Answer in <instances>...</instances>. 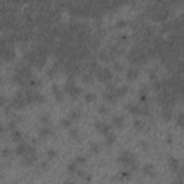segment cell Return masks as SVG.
<instances>
[{
    "label": "cell",
    "mask_w": 184,
    "mask_h": 184,
    "mask_svg": "<svg viewBox=\"0 0 184 184\" xmlns=\"http://www.w3.org/2000/svg\"><path fill=\"white\" fill-rule=\"evenodd\" d=\"M118 161H119L121 164H124V165L130 167V170H131V171H135V170L138 168L137 160H135V157H134L130 151H122V153H121V155H119V158H118Z\"/></svg>",
    "instance_id": "1"
},
{
    "label": "cell",
    "mask_w": 184,
    "mask_h": 184,
    "mask_svg": "<svg viewBox=\"0 0 184 184\" xmlns=\"http://www.w3.org/2000/svg\"><path fill=\"white\" fill-rule=\"evenodd\" d=\"M96 76H98V79L102 81V82H109V81L112 79V72H111L109 68H98V70H96Z\"/></svg>",
    "instance_id": "2"
},
{
    "label": "cell",
    "mask_w": 184,
    "mask_h": 184,
    "mask_svg": "<svg viewBox=\"0 0 184 184\" xmlns=\"http://www.w3.org/2000/svg\"><path fill=\"white\" fill-rule=\"evenodd\" d=\"M32 153H36L35 151V148L33 147H30L29 144H26V142H20L17 147H16V154L17 155H27V154H32Z\"/></svg>",
    "instance_id": "3"
},
{
    "label": "cell",
    "mask_w": 184,
    "mask_h": 184,
    "mask_svg": "<svg viewBox=\"0 0 184 184\" xmlns=\"http://www.w3.org/2000/svg\"><path fill=\"white\" fill-rule=\"evenodd\" d=\"M95 127H96V130L99 131V132H102L104 135H108L109 134V131H111V125L109 124H107V122H95Z\"/></svg>",
    "instance_id": "4"
},
{
    "label": "cell",
    "mask_w": 184,
    "mask_h": 184,
    "mask_svg": "<svg viewBox=\"0 0 184 184\" xmlns=\"http://www.w3.org/2000/svg\"><path fill=\"white\" fill-rule=\"evenodd\" d=\"M137 76H138V68L132 66V68L127 69V79H130V81H134Z\"/></svg>",
    "instance_id": "5"
},
{
    "label": "cell",
    "mask_w": 184,
    "mask_h": 184,
    "mask_svg": "<svg viewBox=\"0 0 184 184\" xmlns=\"http://www.w3.org/2000/svg\"><path fill=\"white\" fill-rule=\"evenodd\" d=\"M39 134L42 135V137H47V135H52L53 134V130H52V127H49V125H43V127H40L39 128Z\"/></svg>",
    "instance_id": "6"
},
{
    "label": "cell",
    "mask_w": 184,
    "mask_h": 184,
    "mask_svg": "<svg viewBox=\"0 0 184 184\" xmlns=\"http://www.w3.org/2000/svg\"><path fill=\"white\" fill-rule=\"evenodd\" d=\"M112 125H115L116 128H122L124 127V116L115 115L114 118H112Z\"/></svg>",
    "instance_id": "7"
},
{
    "label": "cell",
    "mask_w": 184,
    "mask_h": 184,
    "mask_svg": "<svg viewBox=\"0 0 184 184\" xmlns=\"http://www.w3.org/2000/svg\"><path fill=\"white\" fill-rule=\"evenodd\" d=\"M142 171H144V174H145V176H154L155 168H154V165H153V164H145V165L142 167Z\"/></svg>",
    "instance_id": "8"
},
{
    "label": "cell",
    "mask_w": 184,
    "mask_h": 184,
    "mask_svg": "<svg viewBox=\"0 0 184 184\" xmlns=\"http://www.w3.org/2000/svg\"><path fill=\"white\" fill-rule=\"evenodd\" d=\"M52 91H53L55 98H56L59 102H62V101H63V92L59 91V88H56V85H53V86H52Z\"/></svg>",
    "instance_id": "9"
},
{
    "label": "cell",
    "mask_w": 184,
    "mask_h": 184,
    "mask_svg": "<svg viewBox=\"0 0 184 184\" xmlns=\"http://www.w3.org/2000/svg\"><path fill=\"white\" fill-rule=\"evenodd\" d=\"M170 168L176 173V171H180V161L177 158H170Z\"/></svg>",
    "instance_id": "10"
},
{
    "label": "cell",
    "mask_w": 184,
    "mask_h": 184,
    "mask_svg": "<svg viewBox=\"0 0 184 184\" xmlns=\"http://www.w3.org/2000/svg\"><path fill=\"white\" fill-rule=\"evenodd\" d=\"M99 59H101V61L108 62V61H111V59H112V56H111V53H108L107 50H101V52H99Z\"/></svg>",
    "instance_id": "11"
},
{
    "label": "cell",
    "mask_w": 184,
    "mask_h": 184,
    "mask_svg": "<svg viewBox=\"0 0 184 184\" xmlns=\"http://www.w3.org/2000/svg\"><path fill=\"white\" fill-rule=\"evenodd\" d=\"M22 138H23V134L19 131V130H13V131H12V139H13V141H20Z\"/></svg>",
    "instance_id": "12"
},
{
    "label": "cell",
    "mask_w": 184,
    "mask_h": 184,
    "mask_svg": "<svg viewBox=\"0 0 184 184\" xmlns=\"http://www.w3.org/2000/svg\"><path fill=\"white\" fill-rule=\"evenodd\" d=\"M131 174H132V171H131L130 168H127V170H121L118 176H119L121 178H130V177H131Z\"/></svg>",
    "instance_id": "13"
},
{
    "label": "cell",
    "mask_w": 184,
    "mask_h": 184,
    "mask_svg": "<svg viewBox=\"0 0 184 184\" xmlns=\"http://www.w3.org/2000/svg\"><path fill=\"white\" fill-rule=\"evenodd\" d=\"M115 139H116V135L115 134H108L107 135V139H105V144L107 145H112L115 142Z\"/></svg>",
    "instance_id": "14"
},
{
    "label": "cell",
    "mask_w": 184,
    "mask_h": 184,
    "mask_svg": "<svg viewBox=\"0 0 184 184\" xmlns=\"http://www.w3.org/2000/svg\"><path fill=\"white\" fill-rule=\"evenodd\" d=\"M142 127H144V122H142L141 119H134V128H135V130L141 131Z\"/></svg>",
    "instance_id": "15"
},
{
    "label": "cell",
    "mask_w": 184,
    "mask_h": 184,
    "mask_svg": "<svg viewBox=\"0 0 184 184\" xmlns=\"http://www.w3.org/2000/svg\"><path fill=\"white\" fill-rule=\"evenodd\" d=\"M61 124H62L65 128H70V125H72V119H69V118H65V119H62V121H61Z\"/></svg>",
    "instance_id": "16"
},
{
    "label": "cell",
    "mask_w": 184,
    "mask_h": 184,
    "mask_svg": "<svg viewBox=\"0 0 184 184\" xmlns=\"http://www.w3.org/2000/svg\"><path fill=\"white\" fill-rule=\"evenodd\" d=\"M29 85H30V86H39V85H40V81H39L38 78H32L30 82H29Z\"/></svg>",
    "instance_id": "17"
},
{
    "label": "cell",
    "mask_w": 184,
    "mask_h": 184,
    "mask_svg": "<svg viewBox=\"0 0 184 184\" xmlns=\"http://www.w3.org/2000/svg\"><path fill=\"white\" fill-rule=\"evenodd\" d=\"M40 121H42L43 124H49V121H50V115H49V114H42Z\"/></svg>",
    "instance_id": "18"
},
{
    "label": "cell",
    "mask_w": 184,
    "mask_h": 184,
    "mask_svg": "<svg viewBox=\"0 0 184 184\" xmlns=\"http://www.w3.org/2000/svg\"><path fill=\"white\" fill-rule=\"evenodd\" d=\"M10 153H12V150H10L9 147H6V148H3V150H1V157H9V155H10Z\"/></svg>",
    "instance_id": "19"
},
{
    "label": "cell",
    "mask_w": 184,
    "mask_h": 184,
    "mask_svg": "<svg viewBox=\"0 0 184 184\" xmlns=\"http://www.w3.org/2000/svg\"><path fill=\"white\" fill-rule=\"evenodd\" d=\"M76 165H78L76 162H70L68 165V173H75L76 171Z\"/></svg>",
    "instance_id": "20"
},
{
    "label": "cell",
    "mask_w": 184,
    "mask_h": 184,
    "mask_svg": "<svg viewBox=\"0 0 184 184\" xmlns=\"http://www.w3.org/2000/svg\"><path fill=\"white\" fill-rule=\"evenodd\" d=\"M69 134H70L73 138H78V128H75V127L69 128Z\"/></svg>",
    "instance_id": "21"
},
{
    "label": "cell",
    "mask_w": 184,
    "mask_h": 184,
    "mask_svg": "<svg viewBox=\"0 0 184 184\" xmlns=\"http://www.w3.org/2000/svg\"><path fill=\"white\" fill-rule=\"evenodd\" d=\"M95 98H96V96H95V93H91V92H88V93L85 95V99H86L88 102H91V101H95Z\"/></svg>",
    "instance_id": "22"
},
{
    "label": "cell",
    "mask_w": 184,
    "mask_h": 184,
    "mask_svg": "<svg viewBox=\"0 0 184 184\" xmlns=\"http://www.w3.org/2000/svg\"><path fill=\"white\" fill-rule=\"evenodd\" d=\"M98 151H99V144H96V142L91 144V153H98Z\"/></svg>",
    "instance_id": "23"
},
{
    "label": "cell",
    "mask_w": 184,
    "mask_h": 184,
    "mask_svg": "<svg viewBox=\"0 0 184 184\" xmlns=\"http://www.w3.org/2000/svg\"><path fill=\"white\" fill-rule=\"evenodd\" d=\"M79 111H73V112H70V116H69V119H78L79 118Z\"/></svg>",
    "instance_id": "24"
},
{
    "label": "cell",
    "mask_w": 184,
    "mask_h": 184,
    "mask_svg": "<svg viewBox=\"0 0 184 184\" xmlns=\"http://www.w3.org/2000/svg\"><path fill=\"white\" fill-rule=\"evenodd\" d=\"M162 115H164V118H165V119H170V118H171V116H170V115H171V111L165 108V109L162 111Z\"/></svg>",
    "instance_id": "25"
},
{
    "label": "cell",
    "mask_w": 184,
    "mask_h": 184,
    "mask_svg": "<svg viewBox=\"0 0 184 184\" xmlns=\"http://www.w3.org/2000/svg\"><path fill=\"white\" fill-rule=\"evenodd\" d=\"M75 162H76V164H85V162H86V158H85V157H78V158L75 160Z\"/></svg>",
    "instance_id": "26"
},
{
    "label": "cell",
    "mask_w": 184,
    "mask_h": 184,
    "mask_svg": "<svg viewBox=\"0 0 184 184\" xmlns=\"http://www.w3.org/2000/svg\"><path fill=\"white\" fill-rule=\"evenodd\" d=\"M47 157H49V158L56 157V151H55V150H47Z\"/></svg>",
    "instance_id": "27"
},
{
    "label": "cell",
    "mask_w": 184,
    "mask_h": 184,
    "mask_svg": "<svg viewBox=\"0 0 184 184\" xmlns=\"http://www.w3.org/2000/svg\"><path fill=\"white\" fill-rule=\"evenodd\" d=\"M125 24H127V20L121 19V20H118V22H116V27H122V26H125Z\"/></svg>",
    "instance_id": "28"
},
{
    "label": "cell",
    "mask_w": 184,
    "mask_h": 184,
    "mask_svg": "<svg viewBox=\"0 0 184 184\" xmlns=\"http://www.w3.org/2000/svg\"><path fill=\"white\" fill-rule=\"evenodd\" d=\"M99 112H101V114H107V112H108V108H107L105 105H101V107H99Z\"/></svg>",
    "instance_id": "29"
},
{
    "label": "cell",
    "mask_w": 184,
    "mask_h": 184,
    "mask_svg": "<svg viewBox=\"0 0 184 184\" xmlns=\"http://www.w3.org/2000/svg\"><path fill=\"white\" fill-rule=\"evenodd\" d=\"M114 66H115V69H116V70H122V68H124V66H122L119 62H114Z\"/></svg>",
    "instance_id": "30"
},
{
    "label": "cell",
    "mask_w": 184,
    "mask_h": 184,
    "mask_svg": "<svg viewBox=\"0 0 184 184\" xmlns=\"http://www.w3.org/2000/svg\"><path fill=\"white\" fill-rule=\"evenodd\" d=\"M84 81H85V82H91V75H89V73L84 75Z\"/></svg>",
    "instance_id": "31"
},
{
    "label": "cell",
    "mask_w": 184,
    "mask_h": 184,
    "mask_svg": "<svg viewBox=\"0 0 184 184\" xmlns=\"http://www.w3.org/2000/svg\"><path fill=\"white\" fill-rule=\"evenodd\" d=\"M4 102H6L4 96H3V95H0V107H3V105H4Z\"/></svg>",
    "instance_id": "32"
},
{
    "label": "cell",
    "mask_w": 184,
    "mask_h": 184,
    "mask_svg": "<svg viewBox=\"0 0 184 184\" xmlns=\"http://www.w3.org/2000/svg\"><path fill=\"white\" fill-rule=\"evenodd\" d=\"M4 130H6V128H4V125H3V124H0V134H3V132H4Z\"/></svg>",
    "instance_id": "33"
},
{
    "label": "cell",
    "mask_w": 184,
    "mask_h": 184,
    "mask_svg": "<svg viewBox=\"0 0 184 184\" xmlns=\"http://www.w3.org/2000/svg\"><path fill=\"white\" fill-rule=\"evenodd\" d=\"M171 184H183V183H181V178H178L177 181H174V183H171Z\"/></svg>",
    "instance_id": "34"
},
{
    "label": "cell",
    "mask_w": 184,
    "mask_h": 184,
    "mask_svg": "<svg viewBox=\"0 0 184 184\" xmlns=\"http://www.w3.org/2000/svg\"><path fill=\"white\" fill-rule=\"evenodd\" d=\"M65 184H75V183H73V181H66Z\"/></svg>",
    "instance_id": "35"
}]
</instances>
